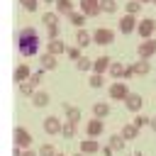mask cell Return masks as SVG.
Returning <instances> with one entry per match:
<instances>
[{
	"label": "cell",
	"mask_w": 156,
	"mask_h": 156,
	"mask_svg": "<svg viewBox=\"0 0 156 156\" xmlns=\"http://www.w3.org/2000/svg\"><path fill=\"white\" fill-rule=\"evenodd\" d=\"M39 46H41V39H39V32L34 27H24L20 34H17V51L24 56V58H32L39 54Z\"/></svg>",
	"instance_id": "obj_1"
},
{
	"label": "cell",
	"mask_w": 156,
	"mask_h": 156,
	"mask_svg": "<svg viewBox=\"0 0 156 156\" xmlns=\"http://www.w3.org/2000/svg\"><path fill=\"white\" fill-rule=\"evenodd\" d=\"M93 41H95L98 46H110V44L115 41V29H110V27H98V29L93 32Z\"/></svg>",
	"instance_id": "obj_2"
},
{
	"label": "cell",
	"mask_w": 156,
	"mask_h": 156,
	"mask_svg": "<svg viewBox=\"0 0 156 156\" xmlns=\"http://www.w3.org/2000/svg\"><path fill=\"white\" fill-rule=\"evenodd\" d=\"M154 32H156V20H154V17H144V20H139V24H136V34H139V39H151Z\"/></svg>",
	"instance_id": "obj_3"
},
{
	"label": "cell",
	"mask_w": 156,
	"mask_h": 156,
	"mask_svg": "<svg viewBox=\"0 0 156 156\" xmlns=\"http://www.w3.org/2000/svg\"><path fill=\"white\" fill-rule=\"evenodd\" d=\"M107 93H110V98H112V100H117V102L122 100V102H124V100H127V95H129L132 90L127 88V80H115V83L107 88Z\"/></svg>",
	"instance_id": "obj_4"
},
{
	"label": "cell",
	"mask_w": 156,
	"mask_h": 156,
	"mask_svg": "<svg viewBox=\"0 0 156 156\" xmlns=\"http://www.w3.org/2000/svg\"><path fill=\"white\" fill-rule=\"evenodd\" d=\"M12 139H15V144H17L20 149H29V146H32V134H29V129H24V127H15V129H12Z\"/></svg>",
	"instance_id": "obj_5"
},
{
	"label": "cell",
	"mask_w": 156,
	"mask_h": 156,
	"mask_svg": "<svg viewBox=\"0 0 156 156\" xmlns=\"http://www.w3.org/2000/svg\"><path fill=\"white\" fill-rule=\"evenodd\" d=\"M136 24H139L136 15L124 12V15L119 17V34H132V32H136Z\"/></svg>",
	"instance_id": "obj_6"
},
{
	"label": "cell",
	"mask_w": 156,
	"mask_h": 156,
	"mask_svg": "<svg viewBox=\"0 0 156 156\" xmlns=\"http://www.w3.org/2000/svg\"><path fill=\"white\" fill-rule=\"evenodd\" d=\"M102 132H105V122H102V117H95V115H93V117L85 122V134L95 139V136H100Z\"/></svg>",
	"instance_id": "obj_7"
},
{
	"label": "cell",
	"mask_w": 156,
	"mask_h": 156,
	"mask_svg": "<svg viewBox=\"0 0 156 156\" xmlns=\"http://www.w3.org/2000/svg\"><path fill=\"white\" fill-rule=\"evenodd\" d=\"M156 54V39L151 37V39H141L139 41V46H136V56L139 58H151Z\"/></svg>",
	"instance_id": "obj_8"
},
{
	"label": "cell",
	"mask_w": 156,
	"mask_h": 156,
	"mask_svg": "<svg viewBox=\"0 0 156 156\" xmlns=\"http://www.w3.org/2000/svg\"><path fill=\"white\" fill-rule=\"evenodd\" d=\"M61 127H63L61 117H56V115H49V117H44V132H46L49 136H56V134H61Z\"/></svg>",
	"instance_id": "obj_9"
},
{
	"label": "cell",
	"mask_w": 156,
	"mask_h": 156,
	"mask_svg": "<svg viewBox=\"0 0 156 156\" xmlns=\"http://www.w3.org/2000/svg\"><path fill=\"white\" fill-rule=\"evenodd\" d=\"M124 107L129 110V112H141V107H144V98L139 95V93H129L127 95V100H124Z\"/></svg>",
	"instance_id": "obj_10"
},
{
	"label": "cell",
	"mask_w": 156,
	"mask_h": 156,
	"mask_svg": "<svg viewBox=\"0 0 156 156\" xmlns=\"http://www.w3.org/2000/svg\"><path fill=\"white\" fill-rule=\"evenodd\" d=\"M110 63H112V58H110V56H98V58H93V73L105 76V73L110 71Z\"/></svg>",
	"instance_id": "obj_11"
},
{
	"label": "cell",
	"mask_w": 156,
	"mask_h": 156,
	"mask_svg": "<svg viewBox=\"0 0 156 156\" xmlns=\"http://www.w3.org/2000/svg\"><path fill=\"white\" fill-rule=\"evenodd\" d=\"M80 10L88 15V17H98L102 10H100V0H80Z\"/></svg>",
	"instance_id": "obj_12"
},
{
	"label": "cell",
	"mask_w": 156,
	"mask_h": 156,
	"mask_svg": "<svg viewBox=\"0 0 156 156\" xmlns=\"http://www.w3.org/2000/svg\"><path fill=\"white\" fill-rule=\"evenodd\" d=\"M29 76H32V68L27 66V63H20L17 68H15V73H12V80L20 85V83H24V80H29Z\"/></svg>",
	"instance_id": "obj_13"
},
{
	"label": "cell",
	"mask_w": 156,
	"mask_h": 156,
	"mask_svg": "<svg viewBox=\"0 0 156 156\" xmlns=\"http://www.w3.org/2000/svg\"><path fill=\"white\" fill-rule=\"evenodd\" d=\"M66 44H63V39H49L46 41V51L49 54H54V56H61V54H66Z\"/></svg>",
	"instance_id": "obj_14"
},
{
	"label": "cell",
	"mask_w": 156,
	"mask_h": 156,
	"mask_svg": "<svg viewBox=\"0 0 156 156\" xmlns=\"http://www.w3.org/2000/svg\"><path fill=\"white\" fill-rule=\"evenodd\" d=\"M80 151L88 156V154H100L102 149H100V144H98V139H93V136H88V139H83L80 141Z\"/></svg>",
	"instance_id": "obj_15"
},
{
	"label": "cell",
	"mask_w": 156,
	"mask_h": 156,
	"mask_svg": "<svg viewBox=\"0 0 156 156\" xmlns=\"http://www.w3.org/2000/svg\"><path fill=\"white\" fill-rule=\"evenodd\" d=\"M68 22H71L73 27H78V29H83V24L88 22V15H85L83 10H73V12L68 15Z\"/></svg>",
	"instance_id": "obj_16"
},
{
	"label": "cell",
	"mask_w": 156,
	"mask_h": 156,
	"mask_svg": "<svg viewBox=\"0 0 156 156\" xmlns=\"http://www.w3.org/2000/svg\"><path fill=\"white\" fill-rule=\"evenodd\" d=\"M39 63H41L39 68H44V71H54L58 61H56V56H54V54H49V51H44V54L39 56Z\"/></svg>",
	"instance_id": "obj_17"
},
{
	"label": "cell",
	"mask_w": 156,
	"mask_h": 156,
	"mask_svg": "<svg viewBox=\"0 0 156 156\" xmlns=\"http://www.w3.org/2000/svg\"><path fill=\"white\" fill-rule=\"evenodd\" d=\"M63 112H66V119H68V122H73V124H78V122H80V107L63 102Z\"/></svg>",
	"instance_id": "obj_18"
},
{
	"label": "cell",
	"mask_w": 156,
	"mask_h": 156,
	"mask_svg": "<svg viewBox=\"0 0 156 156\" xmlns=\"http://www.w3.org/2000/svg\"><path fill=\"white\" fill-rule=\"evenodd\" d=\"M124 68H127V66H124L122 61H112V63H110V71H107V76H110V78H115V80H122V76H124Z\"/></svg>",
	"instance_id": "obj_19"
},
{
	"label": "cell",
	"mask_w": 156,
	"mask_h": 156,
	"mask_svg": "<svg viewBox=\"0 0 156 156\" xmlns=\"http://www.w3.org/2000/svg\"><path fill=\"white\" fill-rule=\"evenodd\" d=\"M49 100H51V95H49L46 90H37V93L32 95V105H34V107H46Z\"/></svg>",
	"instance_id": "obj_20"
},
{
	"label": "cell",
	"mask_w": 156,
	"mask_h": 156,
	"mask_svg": "<svg viewBox=\"0 0 156 156\" xmlns=\"http://www.w3.org/2000/svg\"><path fill=\"white\" fill-rule=\"evenodd\" d=\"M132 68H134L136 76H146V73L151 71V63H149V58H136V61L132 63Z\"/></svg>",
	"instance_id": "obj_21"
},
{
	"label": "cell",
	"mask_w": 156,
	"mask_h": 156,
	"mask_svg": "<svg viewBox=\"0 0 156 156\" xmlns=\"http://www.w3.org/2000/svg\"><path fill=\"white\" fill-rule=\"evenodd\" d=\"M76 44H78L80 49L90 46V44H93V34H88L85 29H78V32H76Z\"/></svg>",
	"instance_id": "obj_22"
},
{
	"label": "cell",
	"mask_w": 156,
	"mask_h": 156,
	"mask_svg": "<svg viewBox=\"0 0 156 156\" xmlns=\"http://www.w3.org/2000/svg\"><path fill=\"white\" fill-rule=\"evenodd\" d=\"M107 144H110L115 151H124V146H127V139L122 136V132H117V134H112V136H110V141H107Z\"/></svg>",
	"instance_id": "obj_23"
},
{
	"label": "cell",
	"mask_w": 156,
	"mask_h": 156,
	"mask_svg": "<svg viewBox=\"0 0 156 156\" xmlns=\"http://www.w3.org/2000/svg\"><path fill=\"white\" fill-rule=\"evenodd\" d=\"M54 5H56V12H58V15H66V17L76 10V7H73V0H56Z\"/></svg>",
	"instance_id": "obj_24"
},
{
	"label": "cell",
	"mask_w": 156,
	"mask_h": 156,
	"mask_svg": "<svg viewBox=\"0 0 156 156\" xmlns=\"http://www.w3.org/2000/svg\"><path fill=\"white\" fill-rule=\"evenodd\" d=\"M76 132H78V124H73V122H63V127H61V136L63 139H73L76 136Z\"/></svg>",
	"instance_id": "obj_25"
},
{
	"label": "cell",
	"mask_w": 156,
	"mask_h": 156,
	"mask_svg": "<svg viewBox=\"0 0 156 156\" xmlns=\"http://www.w3.org/2000/svg\"><path fill=\"white\" fill-rule=\"evenodd\" d=\"M122 136H124L127 141L136 139V136H139V127H136V124H124V127H122Z\"/></svg>",
	"instance_id": "obj_26"
},
{
	"label": "cell",
	"mask_w": 156,
	"mask_h": 156,
	"mask_svg": "<svg viewBox=\"0 0 156 156\" xmlns=\"http://www.w3.org/2000/svg\"><path fill=\"white\" fill-rule=\"evenodd\" d=\"M58 17H61V15H58L56 10H54V12H44V15H41V22H44V27H54V24H58Z\"/></svg>",
	"instance_id": "obj_27"
},
{
	"label": "cell",
	"mask_w": 156,
	"mask_h": 156,
	"mask_svg": "<svg viewBox=\"0 0 156 156\" xmlns=\"http://www.w3.org/2000/svg\"><path fill=\"white\" fill-rule=\"evenodd\" d=\"M93 115L95 117H107L110 115V102H95L93 105Z\"/></svg>",
	"instance_id": "obj_28"
},
{
	"label": "cell",
	"mask_w": 156,
	"mask_h": 156,
	"mask_svg": "<svg viewBox=\"0 0 156 156\" xmlns=\"http://www.w3.org/2000/svg\"><path fill=\"white\" fill-rule=\"evenodd\" d=\"M76 68H78L80 73H88V71H93V58H85V56H80V58L76 61Z\"/></svg>",
	"instance_id": "obj_29"
},
{
	"label": "cell",
	"mask_w": 156,
	"mask_h": 156,
	"mask_svg": "<svg viewBox=\"0 0 156 156\" xmlns=\"http://www.w3.org/2000/svg\"><path fill=\"white\" fill-rule=\"evenodd\" d=\"M141 0H127V5H124V12H129V15H139L141 12Z\"/></svg>",
	"instance_id": "obj_30"
},
{
	"label": "cell",
	"mask_w": 156,
	"mask_h": 156,
	"mask_svg": "<svg viewBox=\"0 0 156 156\" xmlns=\"http://www.w3.org/2000/svg\"><path fill=\"white\" fill-rule=\"evenodd\" d=\"M100 10L105 15H115L117 12V0H100Z\"/></svg>",
	"instance_id": "obj_31"
},
{
	"label": "cell",
	"mask_w": 156,
	"mask_h": 156,
	"mask_svg": "<svg viewBox=\"0 0 156 156\" xmlns=\"http://www.w3.org/2000/svg\"><path fill=\"white\" fill-rule=\"evenodd\" d=\"M17 88H20V93H22V95H34V93H37V85H34L32 80H24V83H20Z\"/></svg>",
	"instance_id": "obj_32"
},
{
	"label": "cell",
	"mask_w": 156,
	"mask_h": 156,
	"mask_svg": "<svg viewBox=\"0 0 156 156\" xmlns=\"http://www.w3.org/2000/svg\"><path fill=\"white\" fill-rule=\"evenodd\" d=\"M88 85H90V88H102V85H105V78H102L100 73H93V76L88 78Z\"/></svg>",
	"instance_id": "obj_33"
},
{
	"label": "cell",
	"mask_w": 156,
	"mask_h": 156,
	"mask_svg": "<svg viewBox=\"0 0 156 156\" xmlns=\"http://www.w3.org/2000/svg\"><path fill=\"white\" fill-rule=\"evenodd\" d=\"M44 73H46L44 68H39V71H32V76H29V80H32V83H34V85L39 88V85H41V80H44Z\"/></svg>",
	"instance_id": "obj_34"
},
{
	"label": "cell",
	"mask_w": 156,
	"mask_h": 156,
	"mask_svg": "<svg viewBox=\"0 0 156 156\" xmlns=\"http://www.w3.org/2000/svg\"><path fill=\"white\" fill-rule=\"evenodd\" d=\"M149 122H151V117H146V115H141V112H136V117L132 119V124H136L139 129H141V127H146Z\"/></svg>",
	"instance_id": "obj_35"
},
{
	"label": "cell",
	"mask_w": 156,
	"mask_h": 156,
	"mask_svg": "<svg viewBox=\"0 0 156 156\" xmlns=\"http://www.w3.org/2000/svg\"><path fill=\"white\" fill-rule=\"evenodd\" d=\"M39 156H56V146L54 144H41L39 146Z\"/></svg>",
	"instance_id": "obj_36"
},
{
	"label": "cell",
	"mask_w": 156,
	"mask_h": 156,
	"mask_svg": "<svg viewBox=\"0 0 156 156\" xmlns=\"http://www.w3.org/2000/svg\"><path fill=\"white\" fill-rule=\"evenodd\" d=\"M20 5H22L27 12H37V7H39V0H20Z\"/></svg>",
	"instance_id": "obj_37"
},
{
	"label": "cell",
	"mask_w": 156,
	"mask_h": 156,
	"mask_svg": "<svg viewBox=\"0 0 156 156\" xmlns=\"http://www.w3.org/2000/svg\"><path fill=\"white\" fill-rule=\"evenodd\" d=\"M46 37H49V39H58V37H61V27H58V24L46 27Z\"/></svg>",
	"instance_id": "obj_38"
},
{
	"label": "cell",
	"mask_w": 156,
	"mask_h": 156,
	"mask_svg": "<svg viewBox=\"0 0 156 156\" xmlns=\"http://www.w3.org/2000/svg\"><path fill=\"white\" fill-rule=\"evenodd\" d=\"M66 54H68V58L78 61V58H80V46H78V44H76V46H68V49H66Z\"/></svg>",
	"instance_id": "obj_39"
},
{
	"label": "cell",
	"mask_w": 156,
	"mask_h": 156,
	"mask_svg": "<svg viewBox=\"0 0 156 156\" xmlns=\"http://www.w3.org/2000/svg\"><path fill=\"white\" fill-rule=\"evenodd\" d=\"M134 76H136V73H134V68H132V66H127V68H124V76H122V80H132Z\"/></svg>",
	"instance_id": "obj_40"
},
{
	"label": "cell",
	"mask_w": 156,
	"mask_h": 156,
	"mask_svg": "<svg viewBox=\"0 0 156 156\" xmlns=\"http://www.w3.org/2000/svg\"><path fill=\"white\" fill-rule=\"evenodd\" d=\"M112 154H115V149H112L110 144H107V146H102V156H112Z\"/></svg>",
	"instance_id": "obj_41"
},
{
	"label": "cell",
	"mask_w": 156,
	"mask_h": 156,
	"mask_svg": "<svg viewBox=\"0 0 156 156\" xmlns=\"http://www.w3.org/2000/svg\"><path fill=\"white\" fill-rule=\"evenodd\" d=\"M20 156H39V151H32V149H22Z\"/></svg>",
	"instance_id": "obj_42"
},
{
	"label": "cell",
	"mask_w": 156,
	"mask_h": 156,
	"mask_svg": "<svg viewBox=\"0 0 156 156\" xmlns=\"http://www.w3.org/2000/svg\"><path fill=\"white\" fill-rule=\"evenodd\" d=\"M149 127H151V132L156 134V115H151V122H149Z\"/></svg>",
	"instance_id": "obj_43"
},
{
	"label": "cell",
	"mask_w": 156,
	"mask_h": 156,
	"mask_svg": "<svg viewBox=\"0 0 156 156\" xmlns=\"http://www.w3.org/2000/svg\"><path fill=\"white\" fill-rule=\"evenodd\" d=\"M129 156H144V154H141V151H132Z\"/></svg>",
	"instance_id": "obj_44"
},
{
	"label": "cell",
	"mask_w": 156,
	"mask_h": 156,
	"mask_svg": "<svg viewBox=\"0 0 156 156\" xmlns=\"http://www.w3.org/2000/svg\"><path fill=\"white\" fill-rule=\"evenodd\" d=\"M73 156H85V154H83V151H78V154H73Z\"/></svg>",
	"instance_id": "obj_45"
},
{
	"label": "cell",
	"mask_w": 156,
	"mask_h": 156,
	"mask_svg": "<svg viewBox=\"0 0 156 156\" xmlns=\"http://www.w3.org/2000/svg\"><path fill=\"white\" fill-rule=\"evenodd\" d=\"M41 2H56V0H41Z\"/></svg>",
	"instance_id": "obj_46"
},
{
	"label": "cell",
	"mask_w": 156,
	"mask_h": 156,
	"mask_svg": "<svg viewBox=\"0 0 156 156\" xmlns=\"http://www.w3.org/2000/svg\"><path fill=\"white\" fill-rule=\"evenodd\" d=\"M141 2H154V0H141Z\"/></svg>",
	"instance_id": "obj_47"
},
{
	"label": "cell",
	"mask_w": 156,
	"mask_h": 156,
	"mask_svg": "<svg viewBox=\"0 0 156 156\" xmlns=\"http://www.w3.org/2000/svg\"><path fill=\"white\" fill-rule=\"evenodd\" d=\"M56 156H63V154H56Z\"/></svg>",
	"instance_id": "obj_48"
},
{
	"label": "cell",
	"mask_w": 156,
	"mask_h": 156,
	"mask_svg": "<svg viewBox=\"0 0 156 156\" xmlns=\"http://www.w3.org/2000/svg\"><path fill=\"white\" fill-rule=\"evenodd\" d=\"M154 5H156V0H154Z\"/></svg>",
	"instance_id": "obj_49"
}]
</instances>
